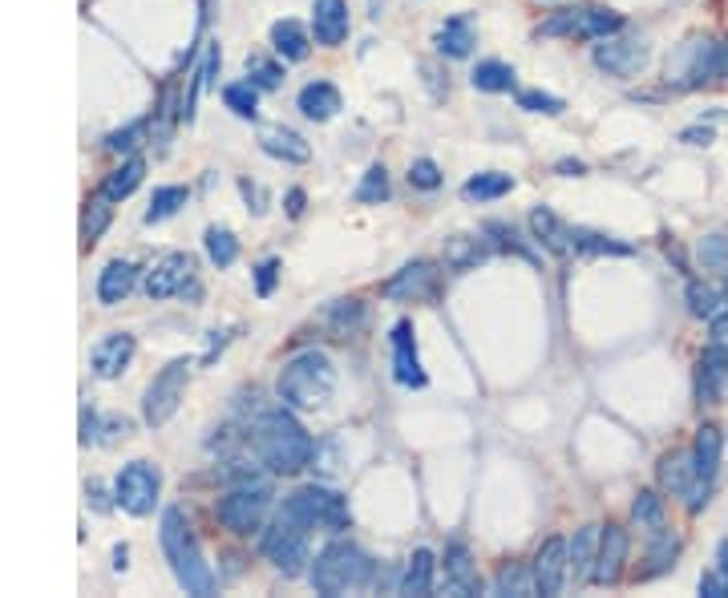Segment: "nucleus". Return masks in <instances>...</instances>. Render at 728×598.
<instances>
[{"label":"nucleus","mask_w":728,"mask_h":598,"mask_svg":"<svg viewBox=\"0 0 728 598\" xmlns=\"http://www.w3.org/2000/svg\"><path fill=\"white\" fill-rule=\"evenodd\" d=\"M571 251H583V256H631L628 242H615L607 235H595V231L583 227L571 231Z\"/></svg>","instance_id":"a19ab883"},{"label":"nucleus","mask_w":728,"mask_h":598,"mask_svg":"<svg viewBox=\"0 0 728 598\" xmlns=\"http://www.w3.org/2000/svg\"><path fill=\"white\" fill-rule=\"evenodd\" d=\"M186 381H190V360H171L166 369L158 372L150 388H146V400H143V416L150 428H162L178 413V404L186 397Z\"/></svg>","instance_id":"6e6552de"},{"label":"nucleus","mask_w":728,"mask_h":598,"mask_svg":"<svg viewBox=\"0 0 728 598\" xmlns=\"http://www.w3.org/2000/svg\"><path fill=\"white\" fill-rule=\"evenodd\" d=\"M186 199H190V190L186 186H158L155 199H150V207H146V223L155 227V223H166L171 214H178L186 207Z\"/></svg>","instance_id":"e433bc0d"},{"label":"nucleus","mask_w":728,"mask_h":598,"mask_svg":"<svg viewBox=\"0 0 728 598\" xmlns=\"http://www.w3.org/2000/svg\"><path fill=\"white\" fill-rule=\"evenodd\" d=\"M716 570L725 574V583H728V538L720 541V546H716Z\"/></svg>","instance_id":"e2e57ef3"},{"label":"nucleus","mask_w":728,"mask_h":598,"mask_svg":"<svg viewBox=\"0 0 728 598\" xmlns=\"http://www.w3.org/2000/svg\"><path fill=\"white\" fill-rule=\"evenodd\" d=\"M534 583L539 595L555 598L567 586V538H546L543 550L534 555Z\"/></svg>","instance_id":"6ab92c4d"},{"label":"nucleus","mask_w":728,"mask_h":598,"mask_svg":"<svg viewBox=\"0 0 728 598\" xmlns=\"http://www.w3.org/2000/svg\"><path fill=\"white\" fill-rule=\"evenodd\" d=\"M433 45H437V53L442 58H470L473 45H478V37H473V21L470 16H449L442 29H437V37H433Z\"/></svg>","instance_id":"bb28decb"},{"label":"nucleus","mask_w":728,"mask_h":598,"mask_svg":"<svg viewBox=\"0 0 728 598\" xmlns=\"http://www.w3.org/2000/svg\"><path fill=\"white\" fill-rule=\"evenodd\" d=\"M158 489H162V473L150 461H129L126 470L118 473L114 482V501L134 518H146V513L158 506Z\"/></svg>","instance_id":"1a4fd4ad"},{"label":"nucleus","mask_w":728,"mask_h":598,"mask_svg":"<svg viewBox=\"0 0 728 598\" xmlns=\"http://www.w3.org/2000/svg\"><path fill=\"white\" fill-rule=\"evenodd\" d=\"M716 77V45L713 41H688L680 53L668 61V82L676 89H700Z\"/></svg>","instance_id":"f8f14e48"},{"label":"nucleus","mask_w":728,"mask_h":598,"mask_svg":"<svg viewBox=\"0 0 728 598\" xmlns=\"http://www.w3.org/2000/svg\"><path fill=\"white\" fill-rule=\"evenodd\" d=\"M272 49L284 61H308V53H312V37H308V29H304L300 21H275Z\"/></svg>","instance_id":"c756f323"},{"label":"nucleus","mask_w":728,"mask_h":598,"mask_svg":"<svg viewBox=\"0 0 728 598\" xmlns=\"http://www.w3.org/2000/svg\"><path fill=\"white\" fill-rule=\"evenodd\" d=\"M243 70H247V82L259 86V89H280L284 86V65H275V61L263 58V53H251Z\"/></svg>","instance_id":"a18cd8bd"},{"label":"nucleus","mask_w":728,"mask_h":598,"mask_svg":"<svg viewBox=\"0 0 728 598\" xmlns=\"http://www.w3.org/2000/svg\"><path fill=\"white\" fill-rule=\"evenodd\" d=\"M591 61L607 77H636L647 65V41L643 37H603L591 49Z\"/></svg>","instance_id":"9b49d317"},{"label":"nucleus","mask_w":728,"mask_h":598,"mask_svg":"<svg viewBox=\"0 0 728 598\" xmlns=\"http://www.w3.org/2000/svg\"><path fill=\"white\" fill-rule=\"evenodd\" d=\"M700 259L708 271H728V235H708L700 242Z\"/></svg>","instance_id":"3c124183"},{"label":"nucleus","mask_w":728,"mask_h":598,"mask_svg":"<svg viewBox=\"0 0 728 598\" xmlns=\"http://www.w3.org/2000/svg\"><path fill=\"white\" fill-rule=\"evenodd\" d=\"M510 190H515V178H510V174L482 171L461 186V199L466 202H494V199H502V195H510Z\"/></svg>","instance_id":"2f4dec72"},{"label":"nucleus","mask_w":728,"mask_h":598,"mask_svg":"<svg viewBox=\"0 0 728 598\" xmlns=\"http://www.w3.org/2000/svg\"><path fill=\"white\" fill-rule=\"evenodd\" d=\"M624 29V16L612 13V9H579V33L583 41H603V37H615Z\"/></svg>","instance_id":"f704fd0d"},{"label":"nucleus","mask_w":728,"mask_h":598,"mask_svg":"<svg viewBox=\"0 0 728 598\" xmlns=\"http://www.w3.org/2000/svg\"><path fill=\"white\" fill-rule=\"evenodd\" d=\"M716 82H728V41L716 45Z\"/></svg>","instance_id":"680f3d73"},{"label":"nucleus","mask_w":728,"mask_h":598,"mask_svg":"<svg viewBox=\"0 0 728 598\" xmlns=\"http://www.w3.org/2000/svg\"><path fill=\"white\" fill-rule=\"evenodd\" d=\"M251 445H256L259 465H268L275 477H296L312 465L316 441L312 433L296 421V416L284 409H268V413L256 416L251 425Z\"/></svg>","instance_id":"f257e3e1"},{"label":"nucleus","mask_w":728,"mask_h":598,"mask_svg":"<svg viewBox=\"0 0 728 598\" xmlns=\"http://www.w3.org/2000/svg\"><path fill=\"white\" fill-rule=\"evenodd\" d=\"M272 510V485L263 482V477H251V482H239L231 494L219 498L214 513H219V522L235 534V538H251L256 530H263V518Z\"/></svg>","instance_id":"423d86ee"},{"label":"nucleus","mask_w":728,"mask_h":598,"mask_svg":"<svg viewBox=\"0 0 728 598\" xmlns=\"http://www.w3.org/2000/svg\"><path fill=\"white\" fill-rule=\"evenodd\" d=\"M482 259H485L482 239H473V235H454V239H445V267L449 271H473Z\"/></svg>","instance_id":"c9c22d12"},{"label":"nucleus","mask_w":728,"mask_h":598,"mask_svg":"<svg viewBox=\"0 0 728 598\" xmlns=\"http://www.w3.org/2000/svg\"><path fill=\"white\" fill-rule=\"evenodd\" d=\"M692 385H696V404H720L728 388V352L725 348H713L696 360V372H692Z\"/></svg>","instance_id":"a211bd4d"},{"label":"nucleus","mask_w":728,"mask_h":598,"mask_svg":"<svg viewBox=\"0 0 728 598\" xmlns=\"http://www.w3.org/2000/svg\"><path fill=\"white\" fill-rule=\"evenodd\" d=\"M146 178V162L143 158H126L122 166H118L110 178H106V186H101V195L110 202H118V199H129L134 190H138V183Z\"/></svg>","instance_id":"72a5a7b5"},{"label":"nucleus","mask_w":728,"mask_h":598,"mask_svg":"<svg viewBox=\"0 0 728 598\" xmlns=\"http://www.w3.org/2000/svg\"><path fill=\"white\" fill-rule=\"evenodd\" d=\"M312 37L320 49H341V45L348 41V4H344V0H316Z\"/></svg>","instance_id":"aec40b11"},{"label":"nucleus","mask_w":728,"mask_h":598,"mask_svg":"<svg viewBox=\"0 0 728 598\" xmlns=\"http://www.w3.org/2000/svg\"><path fill=\"white\" fill-rule=\"evenodd\" d=\"M631 522L640 530H647V538L668 530V510H664V498H659L656 489H640V494H636V501H631Z\"/></svg>","instance_id":"7c9ffc66"},{"label":"nucleus","mask_w":728,"mask_h":598,"mask_svg":"<svg viewBox=\"0 0 728 598\" xmlns=\"http://www.w3.org/2000/svg\"><path fill=\"white\" fill-rule=\"evenodd\" d=\"M284 202H287V214H292V219H300V214H304V202H308V199H304V190L296 186V190H287Z\"/></svg>","instance_id":"052dcab7"},{"label":"nucleus","mask_w":728,"mask_h":598,"mask_svg":"<svg viewBox=\"0 0 728 598\" xmlns=\"http://www.w3.org/2000/svg\"><path fill=\"white\" fill-rule=\"evenodd\" d=\"M369 578H372V558L360 550L357 541H348V538L329 541V546L316 555L312 570H308L312 590L324 598L353 595V590H360V586H369Z\"/></svg>","instance_id":"20e7f679"},{"label":"nucleus","mask_w":728,"mask_h":598,"mask_svg":"<svg viewBox=\"0 0 728 598\" xmlns=\"http://www.w3.org/2000/svg\"><path fill=\"white\" fill-rule=\"evenodd\" d=\"M656 477H659V489H664V494H671V498H688L692 485H696V457H692V449H671V453L659 457Z\"/></svg>","instance_id":"4be33fe9"},{"label":"nucleus","mask_w":728,"mask_h":598,"mask_svg":"<svg viewBox=\"0 0 728 598\" xmlns=\"http://www.w3.org/2000/svg\"><path fill=\"white\" fill-rule=\"evenodd\" d=\"M494 595H539V583H534V566H506L494 583Z\"/></svg>","instance_id":"c03bdc74"},{"label":"nucleus","mask_w":728,"mask_h":598,"mask_svg":"<svg viewBox=\"0 0 728 598\" xmlns=\"http://www.w3.org/2000/svg\"><path fill=\"white\" fill-rule=\"evenodd\" d=\"M259 150L275 162H287V166H304L312 158V146L304 142V134L287 126H259Z\"/></svg>","instance_id":"412c9836"},{"label":"nucleus","mask_w":728,"mask_h":598,"mask_svg":"<svg viewBox=\"0 0 728 598\" xmlns=\"http://www.w3.org/2000/svg\"><path fill=\"white\" fill-rule=\"evenodd\" d=\"M329 328L336 336H353L357 328H365V303L360 299H336L329 308Z\"/></svg>","instance_id":"79ce46f5"},{"label":"nucleus","mask_w":728,"mask_h":598,"mask_svg":"<svg viewBox=\"0 0 728 598\" xmlns=\"http://www.w3.org/2000/svg\"><path fill=\"white\" fill-rule=\"evenodd\" d=\"M624 562H628V530L624 526H603L600 555H595V570H591V583L615 586L619 578H624Z\"/></svg>","instance_id":"f3484780"},{"label":"nucleus","mask_w":728,"mask_h":598,"mask_svg":"<svg viewBox=\"0 0 728 598\" xmlns=\"http://www.w3.org/2000/svg\"><path fill=\"white\" fill-rule=\"evenodd\" d=\"M692 457H696V477L700 482H713L720 473V457H725V437L716 425H700L696 441H692Z\"/></svg>","instance_id":"393cba45"},{"label":"nucleus","mask_w":728,"mask_h":598,"mask_svg":"<svg viewBox=\"0 0 728 598\" xmlns=\"http://www.w3.org/2000/svg\"><path fill=\"white\" fill-rule=\"evenodd\" d=\"M530 231H534V239L543 242L546 251H555V256H567V251H571V227H563L551 207H534V211H530Z\"/></svg>","instance_id":"c85d7f7f"},{"label":"nucleus","mask_w":728,"mask_h":598,"mask_svg":"<svg viewBox=\"0 0 728 598\" xmlns=\"http://www.w3.org/2000/svg\"><path fill=\"white\" fill-rule=\"evenodd\" d=\"M275 284H280V259H263L256 267V296L268 299L275 291Z\"/></svg>","instance_id":"864d4df0"},{"label":"nucleus","mask_w":728,"mask_h":598,"mask_svg":"<svg viewBox=\"0 0 728 598\" xmlns=\"http://www.w3.org/2000/svg\"><path fill=\"white\" fill-rule=\"evenodd\" d=\"M567 33H579V9H567V13L551 16L539 37H567Z\"/></svg>","instance_id":"5fc2aeb1"},{"label":"nucleus","mask_w":728,"mask_h":598,"mask_svg":"<svg viewBox=\"0 0 728 598\" xmlns=\"http://www.w3.org/2000/svg\"><path fill=\"white\" fill-rule=\"evenodd\" d=\"M134 284H138V267L126 263V259H114V263H106V271L98 275V299L106 308H114V303H122V299L134 291Z\"/></svg>","instance_id":"a878e982"},{"label":"nucleus","mask_w":728,"mask_h":598,"mask_svg":"<svg viewBox=\"0 0 728 598\" xmlns=\"http://www.w3.org/2000/svg\"><path fill=\"white\" fill-rule=\"evenodd\" d=\"M393 376H397L400 388H425V372H421V357H417V340H414V324L400 320L393 324Z\"/></svg>","instance_id":"dca6fc26"},{"label":"nucleus","mask_w":728,"mask_h":598,"mask_svg":"<svg viewBox=\"0 0 728 598\" xmlns=\"http://www.w3.org/2000/svg\"><path fill=\"white\" fill-rule=\"evenodd\" d=\"M223 105H227L235 117H243V122H256L259 86H251V82H231V86H223Z\"/></svg>","instance_id":"58836bf2"},{"label":"nucleus","mask_w":728,"mask_h":598,"mask_svg":"<svg viewBox=\"0 0 728 598\" xmlns=\"http://www.w3.org/2000/svg\"><path fill=\"white\" fill-rule=\"evenodd\" d=\"M680 142H684V146H713L716 142V129L713 126H688L684 134H680Z\"/></svg>","instance_id":"13d9d810"},{"label":"nucleus","mask_w":728,"mask_h":598,"mask_svg":"<svg viewBox=\"0 0 728 598\" xmlns=\"http://www.w3.org/2000/svg\"><path fill=\"white\" fill-rule=\"evenodd\" d=\"M308 538H312V530L304 526L296 513L280 510L275 522L268 526V534H263V541H259V550H263V558H268L284 578H296V574H304V566L312 562Z\"/></svg>","instance_id":"39448f33"},{"label":"nucleus","mask_w":728,"mask_h":598,"mask_svg":"<svg viewBox=\"0 0 728 598\" xmlns=\"http://www.w3.org/2000/svg\"><path fill=\"white\" fill-rule=\"evenodd\" d=\"M239 195L247 199V211H256V214L268 211V190H263L259 183H251V178H239Z\"/></svg>","instance_id":"6e6d98bb"},{"label":"nucleus","mask_w":728,"mask_h":598,"mask_svg":"<svg viewBox=\"0 0 728 598\" xmlns=\"http://www.w3.org/2000/svg\"><path fill=\"white\" fill-rule=\"evenodd\" d=\"M353 199L365 202V207H377V202L388 199V171L381 166V162L360 174V186H357V195H353Z\"/></svg>","instance_id":"49530a36"},{"label":"nucleus","mask_w":728,"mask_h":598,"mask_svg":"<svg viewBox=\"0 0 728 598\" xmlns=\"http://www.w3.org/2000/svg\"><path fill=\"white\" fill-rule=\"evenodd\" d=\"M587 166L583 162H575V158H563V162H558V174H583Z\"/></svg>","instance_id":"0e129e2a"},{"label":"nucleus","mask_w":728,"mask_h":598,"mask_svg":"<svg viewBox=\"0 0 728 598\" xmlns=\"http://www.w3.org/2000/svg\"><path fill=\"white\" fill-rule=\"evenodd\" d=\"M110 199L101 195V199L86 202V214H82V239H86V247H94V242L106 235V227H110Z\"/></svg>","instance_id":"de8ad7c7"},{"label":"nucleus","mask_w":728,"mask_h":598,"mask_svg":"<svg viewBox=\"0 0 728 598\" xmlns=\"http://www.w3.org/2000/svg\"><path fill=\"white\" fill-rule=\"evenodd\" d=\"M684 299H688V312L696 315V320H713V315H720V308H725V296H720L716 287L700 284V279L688 284Z\"/></svg>","instance_id":"37998d69"},{"label":"nucleus","mask_w":728,"mask_h":598,"mask_svg":"<svg viewBox=\"0 0 728 598\" xmlns=\"http://www.w3.org/2000/svg\"><path fill=\"white\" fill-rule=\"evenodd\" d=\"M470 86L478 94H510L515 89V70L506 61H478L470 73Z\"/></svg>","instance_id":"473e14b6"},{"label":"nucleus","mask_w":728,"mask_h":598,"mask_svg":"<svg viewBox=\"0 0 728 598\" xmlns=\"http://www.w3.org/2000/svg\"><path fill=\"white\" fill-rule=\"evenodd\" d=\"M442 570H445V595L457 598L482 595V578H478V566H473V555L466 541H449L445 546Z\"/></svg>","instance_id":"4468645a"},{"label":"nucleus","mask_w":728,"mask_h":598,"mask_svg":"<svg viewBox=\"0 0 728 598\" xmlns=\"http://www.w3.org/2000/svg\"><path fill=\"white\" fill-rule=\"evenodd\" d=\"M146 134V122H134V126L118 129V134H110V142H106V150H114V154H129L134 146H138V138Z\"/></svg>","instance_id":"603ef678"},{"label":"nucleus","mask_w":728,"mask_h":598,"mask_svg":"<svg viewBox=\"0 0 728 598\" xmlns=\"http://www.w3.org/2000/svg\"><path fill=\"white\" fill-rule=\"evenodd\" d=\"M158 538H162V555H166L174 578H178V586H183L186 595L211 598L214 595V570L207 566V558H202V550H199V538H195L190 522L183 518V510H174L171 506V510L162 513Z\"/></svg>","instance_id":"f03ea898"},{"label":"nucleus","mask_w":728,"mask_h":598,"mask_svg":"<svg viewBox=\"0 0 728 598\" xmlns=\"http://www.w3.org/2000/svg\"><path fill=\"white\" fill-rule=\"evenodd\" d=\"M600 538H603V526L575 530V538L567 541V583H575V586L591 583L595 555H600Z\"/></svg>","instance_id":"5701e85b"},{"label":"nucleus","mask_w":728,"mask_h":598,"mask_svg":"<svg viewBox=\"0 0 728 598\" xmlns=\"http://www.w3.org/2000/svg\"><path fill=\"white\" fill-rule=\"evenodd\" d=\"M409 186H417V190H437V186H442V166H437L433 158H417L414 166H409Z\"/></svg>","instance_id":"8fccbe9b"},{"label":"nucleus","mask_w":728,"mask_h":598,"mask_svg":"<svg viewBox=\"0 0 728 598\" xmlns=\"http://www.w3.org/2000/svg\"><path fill=\"white\" fill-rule=\"evenodd\" d=\"M433 570H437V558H433V550H414L409 555V562H405V570H400V595L409 598H425L429 590H433Z\"/></svg>","instance_id":"cd10ccee"},{"label":"nucleus","mask_w":728,"mask_h":598,"mask_svg":"<svg viewBox=\"0 0 728 598\" xmlns=\"http://www.w3.org/2000/svg\"><path fill=\"white\" fill-rule=\"evenodd\" d=\"M143 291L150 299H171V296H199V284H195V259L183 256V251H171L162 256L155 267L143 275Z\"/></svg>","instance_id":"9d476101"},{"label":"nucleus","mask_w":728,"mask_h":598,"mask_svg":"<svg viewBox=\"0 0 728 598\" xmlns=\"http://www.w3.org/2000/svg\"><path fill=\"white\" fill-rule=\"evenodd\" d=\"M700 595L704 598H728V583L720 570H708V574H700Z\"/></svg>","instance_id":"4d7b16f0"},{"label":"nucleus","mask_w":728,"mask_h":598,"mask_svg":"<svg viewBox=\"0 0 728 598\" xmlns=\"http://www.w3.org/2000/svg\"><path fill=\"white\" fill-rule=\"evenodd\" d=\"M708 344L728 352V315H713V320H708Z\"/></svg>","instance_id":"bf43d9fd"},{"label":"nucleus","mask_w":728,"mask_h":598,"mask_svg":"<svg viewBox=\"0 0 728 598\" xmlns=\"http://www.w3.org/2000/svg\"><path fill=\"white\" fill-rule=\"evenodd\" d=\"M296 110H300L308 122H332V117L344 110V98L332 82H308V86L300 89V98H296Z\"/></svg>","instance_id":"b1692460"},{"label":"nucleus","mask_w":728,"mask_h":598,"mask_svg":"<svg viewBox=\"0 0 728 598\" xmlns=\"http://www.w3.org/2000/svg\"><path fill=\"white\" fill-rule=\"evenodd\" d=\"M437 279H442V271L437 263H429V259H414V263H405V267L381 287V296L385 299H405V303H417V299H433L437 296Z\"/></svg>","instance_id":"ddd939ff"},{"label":"nucleus","mask_w":728,"mask_h":598,"mask_svg":"<svg viewBox=\"0 0 728 598\" xmlns=\"http://www.w3.org/2000/svg\"><path fill=\"white\" fill-rule=\"evenodd\" d=\"M287 513H296L308 530H329V534H341V530L353 526V513H348V501L336 494V489H324V485H304L292 498L284 501Z\"/></svg>","instance_id":"0eeeda50"},{"label":"nucleus","mask_w":728,"mask_h":598,"mask_svg":"<svg viewBox=\"0 0 728 598\" xmlns=\"http://www.w3.org/2000/svg\"><path fill=\"white\" fill-rule=\"evenodd\" d=\"M129 360H134V336H129V332H110V336H101V340L94 344L89 369H94L98 381H118V376L129 369Z\"/></svg>","instance_id":"2eb2a0df"},{"label":"nucleus","mask_w":728,"mask_h":598,"mask_svg":"<svg viewBox=\"0 0 728 598\" xmlns=\"http://www.w3.org/2000/svg\"><path fill=\"white\" fill-rule=\"evenodd\" d=\"M720 296H725V308H728V275H725V287H720Z\"/></svg>","instance_id":"69168bd1"},{"label":"nucleus","mask_w":728,"mask_h":598,"mask_svg":"<svg viewBox=\"0 0 728 598\" xmlns=\"http://www.w3.org/2000/svg\"><path fill=\"white\" fill-rule=\"evenodd\" d=\"M676 555H680V538H676L671 530H664V534H652V546H647V570H643L640 578H656V574L671 570Z\"/></svg>","instance_id":"4c0bfd02"},{"label":"nucleus","mask_w":728,"mask_h":598,"mask_svg":"<svg viewBox=\"0 0 728 598\" xmlns=\"http://www.w3.org/2000/svg\"><path fill=\"white\" fill-rule=\"evenodd\" d=\"M336 393V369H332V360L324 352H300V357H292L280 369L275 376V397L284 400L287 409H300V413H316V409H324Z\"/></svg>","instance_id":"7ed1b4c3"},{"label":"nucleus","mask_w":728,"mask_h":598,"mask_svg":"<svg viewBox=\"0 0 728 598\" xmlns=\"http://www.w3.org/2000/svg\"><path fill=\"white\" fill-rule=\"evenodd\" d=\"M518 110H527V114L558 117L563 110H567V101L555 98V94H543V89H522V94H518Z\"/></svg>","instance_id":"09e8293b"},{"label":"nucleus","mask_w":728,"mask_h":598,"mask_svg":"<svg viewBox=\"0 0 728 598\" xmlns=\"http://www.w3.org/2000/svg\"><path fill=\"white\" fill-rule=\"evenodd\" d=\"M202 242H207V259H211L219 271H227L231 263L239 259V239H235L227 227H207Z\"/></svg>","instance_id":"ea45409f"}]
</instances>
